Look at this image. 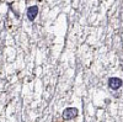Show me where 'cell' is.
I'll return each mask as SVG.
<instances>
[{
    "label": "cell",
    "mask_w": 123,
    "mask_h": 122,
    "mask_svg": "<svg viewBox=\"0 0 123 122\" xmlns=\"http://www.w3.org/2000/svg\"><path fill=\"white\" fill-rule=\"evenodd\" d=\"M62 116L65 121H73L75 120L78 116H79V110L74 106H69V107H65L62 112Z\"/></svg>",
    "instance_id": "obj_1"
},
{
    "label": "cell",
    "mask_w": 123,
    "mask_h": 122,
    "mask_svg": "<svg viewBox=\"0 0 123 122\" xmlns=\"http://www.w3.org/2000/svg\"><path fill=\"white\" fill-rule=\"evenodd\" d=\"M122 85H123V80L121 78H118V77H111L107 80V86L111 90H113V91L119 90L122 88Z\"/></svg>",
    "instance_id": "obj_2"
},
{
    "label": "cell",
    "mask_w": 123,
    "mask_h": 122,
    "mask_svg": "<svg viewBox=\"0 0 123 122\" xmlns=\"http://www.w3.org/2000/svg\"><path fill=\"white\" fill-rule=\"evenodd\" d=\"M38 13H39V7L37 5H31L27 7L26 10V16H27V20L30 22H33L35 20L37 19L38 16Z\"/></svg>",
    "instance_id": "obj_3"
}]
</instances>
